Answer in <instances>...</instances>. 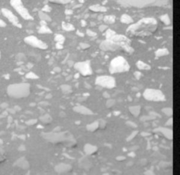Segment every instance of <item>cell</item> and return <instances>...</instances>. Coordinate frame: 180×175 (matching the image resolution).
Returning a JSON list of instances; mask_svg holds the SVG:
<instances>
[{"instance_id": "1", "label": "cell", "mask_w": 180, "mask_h": 175, "mask_svg": "<svg viewBox=\"0 0 180 175\" xmlns=\"http://www.w3.org/2000/svg\"><path fill=\"white\" fill-rule=\"evenodd\" d=\"M158 27L157 21L153 18H144L128 28L127 33L130 36H149L155 32Z\"/></svg>"}, {"instance_id": "2", "label": "cell", "mask_w": 180, "mask_h": 175, "mask_svg": "<svg viewBox=\"0 0 180 175\" xmlns=\"http://www.w3.org/2000/svg\"><path fill=\"white\" fill-rule=\"evenodd\" d=\"M123 7L143 9L151 7H165L168 5L169 0H113Z\"/></svg>"}, {"instance_id": "3", "label": "cell", "mask_w": 180, "mask_h": 175, "mask_svg": "<svg viewBox=\"0 0 180 175\" xmlns=\"http://www.w3.org/2000/svg\"><path fill=\"white\" fill-rule=\"evenodd\" d=\"M6 93L12 98L21 99L27 97L30 94V85L26 83L11 84L7 87Z\"/></svg>"}, {"instance_id": "4", "label": "cell", "mask_w": 180, "mask_h": 175, "mask_svg": "<svg viewBox=\"0 0 180 175\" xmlns=\"http://www.w3.org/2000/svg\"><path fill=\"white\" fill-rule=\"evenodd\" d=\"M130 69V64L123 57L118 56L111 62L109 67L110 73L112 74L117 73H124L128 71Z\"/></svg>"}, {"instance_id": "5", "label": "cell", "mask_w": 180, "mask_h": 175, "mask_svg": "<svg viewBox=\"0 0 180 175\" xmlns=\"http://www.w3.org/2000/svg\"><path fill=\"white\" fill-rule=\"evenodd\" d=\"M109 40H113V42L119 44L122 49L126 52L129 53V54H132V53L134 52V49L130 45H131V41L127 37L122 36V35L115 34Z\"/></svg>"}, {"instance_id": "6", "label": "cell", "mask_w": 180, "mask_h": 175, "mask_svg": "<svg viewBox=\"0 0 180 175\" xmlns=\"http://www.w3.org/2000/svg\"><path fill=\"white\" fill-rule=\"evenodd\" d=\"M10 3L12 4L16 12L25 20H33L32 16L30 15L28 10L25 8L23 5L21 0H10Z\"/></svg>"}, {"instance_id": "7", "label": "cell", "mask_w": 180, "mask_h": 175, "mask_svg": "<svg viewBox=\"0 0 180 175\" xmlns=\"http://www.w3.org/2000/svg\"><path fill=\"white\" fill-rule=\"evenodd\" d=\"M144 97L146 100L153 102H163L166 100L163 92L156 89H146L144 93Z\"/></svg>"}, {"instance_id": "8", "label": "cell", "mask_w": 180, "mask_h": 175, "mask_svg": "<svg viewBox=\"0 0 180 175\" xmlns=\"http://www.w3.org/2000/svg\"><path fill=\"white\" fill-rule=\"evenodd\" d=\"M95 84L100 87L108 88H114L116 86L115 79L111 76H101L97 77L95 81Z\"/></svg>"}, {"instance_id": "9", "label": "cell", "mask_w": 180, "mask_h": 175, "mask_svg": "<svg viewBox=\"0 0 180 175\" xmlns=\"http://www.w3.org/2000/svg\"><path fill=\"white\" fill-rule=\"evenodd\" d=\"M75 69L80 72L84 76L92 74V69L91 67V63L89 61L78 62L74 65Z\"/></svg>"}, {"instance_id": "10", "label": "cell", "mask_w": 180, "mask_h": 175, "mask_svg": "<svg viewBox=\"0 0 180 175\" xmlns=\"http://www.w3.org/2000/svg\"><path fill=\"white\" fill-rule=\"evenodd\" d=\"M24 41L27 45L32 46L33 47H35V48L41 49H46L48 48V46H47L45 42L42 41L41 40L38 39L37 37L34 36H30L26 37L24 39Z\"/></svg>"}, {"instance_id": "11", "label": "cell", "mask_w": 180, "mask_h": 175, "mask_svg": "<svg viewBox=\"0 0 180 175\" xmlns=\"http://www.w3.org/2000/svg\"><path fill=\"white\" fill-rule=\"evenodd\" d=\"M100 49L103 51H116L118 49H122L120 45L111 40H106L100 44Z\"/></svg>"}, {"instance_id": "12", "label": "cell", "mask_w": 180, "mask_h": 175, "mask_svg": "<svg viewBox=\"0 0 180 175\" xmlns=\"http://www.w3.org/2000/svg\"><path fill=\"white\" fill-rule=\"evenodd\" d=\"M1 13H2L3 16H4L5 18H6L7 19L9 20V21L11 22L13 25L18 28H22V25L21 23H20L19 20H18L17 16L14 15V14H13V12H11L10 10L5 8L2 9H1Z\"/></svg>"}, {"instance_id": "13", "label": "cell", "mask_w": 180, "mask_h": 175, "mask_svg": "<svg viewBox=\"0 0 180 175\" xmlns=\"http://www.w3.org/2000/svg\"><path fill=\"white\" fill-rule=\"evenodd\" d=\"M89 9L94 12H106L107 11V8L104 6L99 4L91 5L89 7Z\"/></svg>"}, {"instance_id": "14", "label": "cell", "mask_w": 180, "mask_h": 175, "mask_svg": "<svg viewBox=\"0 0 180 175\" xmlns=\"http://www.w3.org/2000/svg\"><path fill=\"white\" fill-rule=\"evenodd\" d=\"M74 110L75 112H78L79 113L83 114V115H92V112H91V110L82 106L76 107L74 108Z\"/></svg>"}, {"instance_id": "15", "label": "cell", "mask_w": 180, "mask_h": 175, "mask_svg": "<svg viewBox=\"0 0 180 175\" xmlns=\"http://www.w3.org/2000/svg\"><path fill=\"white\" fill-rule=\"evenodd\" d=\"M120 21L122 23H125V24H130V23H133V19L131 16L127 15V14H123L121 16Z\"/></svg>"}, {"instance_id": "16", "label": "cell", "mask_w": 180, "mask_h": 175, "mask_svg": "<svg viewBox=\"0 0 180 175\" xmlns=\"http://www.w3.org/2000/svg\"><path fill=\"white\" fill-rule=\"evenodd\" d=\"M39 33L40 34H50L52 33V31L49 27L46 25H41V27L40 28L39 30H38Z\"/></svg>"}, {"instance_id": "17", "label": "cell", "mask_w": 180, "mask_h": 175, "mask_svg": "<svg viewBox=\"0 0 180 175\" xmlns=\"http://www.w3.org/2000/svg\"><path fill=\"white\" fill-rule=\"evenodd\" d=\"M104 21L107 24H113L115 22V16L113 15H108L104 16Z\"/></svg>"}, {"instance_id": "18", "label": "cell", "mask_w": 180, "mask_h": 175, "mask_svg": "<svg viewBox=\"0 0 180 175\" xmlns=\"http://www.w3.org/2000/svg\"><path fill=\"white\" fill-rule=\"evenodd\" d=\"M39 17L42 21H45L46 22H50L51 21V18L49 16L48 14H47L44 12H39Z\"/></svg>"}, {"instance_id": "19", "label": "cell", "mask_w": 180, "mask_h": 175, "mask_svg": "<svg viewBox=\"0 0 180 175\" xmlns=\"http://www.w3.org/2000/svg\"><path fill=\"white\" fill-rule=\"evenodd\" d=\"M168 54H169V51L168 49L165 48L159 49L156 52V57H161L165 56V55H168Z\"/></svg>"}, {"instance_id": "20", "label": "cell", "mask_w": 180, "mask_h": 175, "mask_svg": "<svg viewBox=\"0 0 180 175\" xmlns=\"http://www.w3.org/2000/svg\"><path fill=\"white\" fill-rule=\"evenodd\" d=\"M62 28L66 31H72L75 30V27L73 26V25L69 23H66V22L62 23Z\"/></svg>"}, {"instance_id": "21", "label": "cell", "mask_w": 180, "mask_h": 175, "mask_svg": "<svg viewBox=\"0 0 180 175\" xmlns=\"http://www.w3.org/2000/svg\"><path fill=\"white\" fill-rule=\"evenodd\" d=\"M137 67H138L139 70H148L150 69L149 65H148L147 64H145L144 62H141V61H139L137 63Z\"/></svg>"}, {"instance_id": "22", "label": "cell", "mask_w": 180, "mask_h": 175, "mask_svg": "<svg viewBox=\"0 0 180 175\" xmlns=\"http://www.w3.org/2000/svg\"><path fill=\"white\" fill-rule=\"evenodd\" d=\"M160 18H161V21H162L163 23H165L166 25H169L170 24V23H171L170 16H169L168 14H164V15L161 16Z\"/></svg>"}, {"instance_id": "23", "label": "cell", "mask_w": 180, "mask_h": 175, "mask_svg": "<svg viewBox=\"0 0 180 175\" xmlns=\"http://www.w3.org/2000/svg\"><path fill=\"white\" fill-rule=\"evenodd\" d=\"M130 112H132V115H135V117H137L140 113V107H133L130 108Z\"/></svg>"}, {"instance_id": "24", "label": "cell", "mask_w": 180, "mask_h": 175, "mask_svg": "<svg viewBox=\"0 0 180 175\" xmlns=\"http://www.w3.org/2000/svg\"><path fill=\"white\" fill-rule=\"evenodd\" d=\"M54 40L56 42H58V43H60V44H63V42H65V38H64L63 36H62V35H60V34L56 35Z\"/></svg>"}, {"instance_id": "25", "label": "cell", "mask_w": 180, "mask_h": 175, "mask_svg": "<svg viewBox=\"0 0 180 175\" xmlns=\"http://www.w3.org/2000/svg\"><path fill=\"white\" fill-rule=\"evenodd\" d=\"M71 0H49L50 2L55 3V4H67L71 2Z\"/></svg>"}, {"instance_id": "26", "label": "cell", "mask_w": 180, "mask_h": 175, "mask_svg": "<svg viewBox=\"0 0 180 175\" xmlns=\"http://www.w3.org/2000/svg\"><path fill=\"white\" fill-rule=\"evenodd\" d=\"M115 34L116 33H115V31L112 30L111 29H107V30H106V37L107 39L109 40V39H111V38L113 36H115Z\"/></svg>"}, {"instance_id": "27", "label": "cell", "mask_w": 180, "mask_h": 175, "mask_svg": "<svg viewBox=\"0 0 180 175\" xmlns=\"http://www.w3.org/2000/svg\"><path fill=\"white\" fill-rule=\"evenodd\" d=\"M27 78L29 79H36L38 78V76L36 74H35L33 72H29L28 73H27L26 76H25Z\"/></svg>"}, {"instance_id": "28", "label": "cell", "mask_w": 180, "mask_h": 175, "mask_svg": "<svg viewBox=\"0 0 180 175\" xmlns=\"http://www.w3.org/2000/svg\"><path fill=\"white\" fill-rule=\"evenodd\" d=\"M87 35L88 36H90V37H94V36H96V33L95 32H94V31L91 30H87Z\"/></svg>"}, {"instance_id": "29", "label": "cell", "mask_w": 180, "mask_h": 175, "mask_svg": "<svg viewBox=\"0 0 180 175\" xmlns=\"http://www.w3.org/2000/svg\"><path fill=\"white\" fill-rule=\"evenodd\" d=\"M51 11V8L48 5H45V7L42 8V12H50Z\"/></svg>"}, {"instance_id": "30", "label": "cell", "mask_w": 180, "mask_h": 175, "mask_svg": "<svg viewBox=\"0 0 180 175\" xmlns=\"http://www.w3.org/2000/svg\"><path fill=\"white\" fill-rule=\"evenodd\" d=\"M80 47H81L82 49H87L89 48V47H90V45H89V44H87V43H84V42H82V43L80 44Z\"/></svg>"}, {"instance_id": "31", "label": "cell", "mask_w": 180, "mask_h": 175, "mask_svg": "<svg viewBox=\"0 0 180 175\" xmlns=\"http://www.w3.org/2000/svg\"><path fill=\"white\" fill-rule=\"evenodd\" d=\"M99 30L101 31V32H104V30H107L108 29V26L106 25H101L99 27Z\"/></svg>"}, {"instance_id": "32", "label": "cell", "mask_w": 180, "mask_h": 175, "mask_svg": "<svg viewBox=\"0 0 180 175\" xmlns=\"http://www.w3.org/2000/svg\"><path fill=\"white\" fill-rule=\"evenodd\" d=\"M56 49H63V44L58 43V42H56Z\"/></svg>"}, {"instance_id": "33", "label": "cell", "mask_w": 180, "mask_h": 175, "mask_svg": "<svg viewBox=\"0 0 180 175\" xmlns=\"http://www.w3.org/2000/svg\"><path fill=\"white\" fill-rule=\"evenodd\" d=\"M6 25V23H5L4 21H3V20L0 19V28H3V27H5Z\"/></svg>"}, {"instance_id": "34", "label": "cell", "mask_w": 180, "mask_h": 175, "mask_svg": "<svg viewBox=\"0 0 180 175\" xmlns=\"http://www.w3.org/2000/svg\"><path fill=\"white\" fill-rule=\"evenodd\" d=\"M66 15H71V14H73V12L72 10H70V9H68V10H66Z\"/></svg>"}, {"instance_id": "35", "label": "cell", "mask_w": 180, "mask_h": 175, "mask_svg": "<svg viewBox=\"0 0 180 175\" xmlns=\"http://www.w3.org/2000/svg\"><path fill=\"white\" fill-rule=\"evenodd\" d=\"M81 23H82V27H84V26H86V25H87V23H86V21H84V20H82L81 21Z\"/></svg>"}, {"instance_id": "36", "label": "cell", "mask_w": 180, "mask_h": 175, "mask_svg": "<svg viewBox=\"0 0 180 175\" xmlns=\"http://www.w3.org/2000/svg\"><path fill=\"white\" fill-rule=\"evenodd\" d=\"M77 34H78V36H80V37H83L84 36V33H82L80 32V31H78V32H77Z\"/></svg>"}, {"instance_id": "37", "label": "cell", "mask_w": 180, "mask_h": 175, "mask_svg": "<svg viewBox=\"0 0 180 175\" xmlns=\"http://www.w3.org/2000/svg\"><path fill=\"white\" fill-rule=\"evenodd\" d=\"M40 24H41V25H47V22L45 21H42V20H41Z\"/></svg>"}, {"instance_id": "38", "label": "cell", "mask_w": 180, "mask_h": 175, "mask_svg": "<svg viewBox=\"0 0 180 175\" xmlns=\"http://www.w3.org/2000/svg\"><path fill=\"white\" fill-rule=\"evenodd\" d=\"M79 76H80V74H79V73H77V74H75V78H78Z\"/></svg>"}, {"instance_id": "39", "label": "cell", "mask_w": 180, "mask_h": 175, "mask_svg": "<svg viewBox=\"0 0 180 175\" xmlns=\"http://www.w3.org/2000/svg\"><path fill=\"white\" fill-rule=\"evenodd\" d=\"M79 2L81 3V4L84 3V0H79Z\"/></svg>"}, {"instance_id": "40", "label": "cell", "mask_w": 180, "mask_h": 175, "mask_svg": "<svg viewBox=\"0 0 180 175\" xmlns=\"http://www.w3.org/2000/svg\"><path fill=\"white\" fill-rule=\"evenodd\" d=\"M0 59H1V52H0Z\"/></svg>"}]
</instances>
